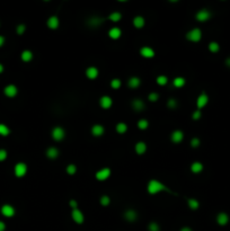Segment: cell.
Wrapping results in <instances>:
<instances>
[{
    "label": "cell",
    "instance_id": "cell-17",
    "mask_svg": "<svg viewBox=\"0 0 230 231\" xmlns=\"http://www.w3.org/2000/svg\"><path fill=\"white\" fill-rule=\"evenodd\" d=\"M45 155H46V157H47V158H50V159H55V158H58V157H59L60 152H59V150L55 148V147H50V148L46 150Z\"/></svg>",
    "mask_w": 230,
    "mask_h": 231
},
{
    "label": "cell",
    "instance_id": "cell-45",
    "mask_svg": "<svg viewBox=\"0 0 230 231\" xmlns=\"http://www.w3.org/2000/svg\"><path fill=\"white\" fill-rule=\"evenodd\" d=\"M7 158V151L3 149H0V161H3Z\"/></svg>",
    "mask_w": 230,
    "mask_h": 231
},
{
    "label": "cell",
    "instance_id": "cell-27",
    "mask_svg": "<svg viewBox=\"0 0 230 231\" xmlns=\"http://www.w3.org/2000/svg\"><path fill=\"white\" fill-rule=\"evenodd\" d=\"M32 59H33V53L31 52L30 50L23 51V53H22V60H23L24 62H30V61H32Z\"/></svg>",
    "mask_w": 230,
    "mask_h": 231
},
{
    "label": "cell",
    "instance_id": "cell-49",
    "mask_svg": "<svg viewBox=\"0 0 230 231\" xmlns=\"http://www.w3.org/2000/svg\"><path fill=\"white\" fill-rule=\"evenodd\" d=\"M181 231H192L191 228H188V227H184V228H182Z\"/></svg>",
    "mask_w": 230,
    "mask_h": 231
},
{
    "label": "cell",
    "instance_id": "cell-47",
    "mask_svg": "<svg viewBox=\"0 0 230 231\" xmlns=\"http://www.w3.org/2000/svg\"><path fill=\"white\" fill-rule=\"evenodd\" d=\"M5 229H6V225L2 221H0V231H5Z\"/></svg>",
    "mask_w": 230,
    "mask_h": 231
},
{
    "label": "cell",
    "instance_id": "cell-18",
    "mask_svg": "<svg viewBox=\"0 0 230 231\" xmlns=\"http://www.w3.org/2000/svg\"><path fill=\"white\" fill-rule=\"evenodd\" d=\"M17 87L15 86V85H9V86H7L6 88H5V95L8 96V97H10V98H13V97H15V96L17 95Z\"/></svg>",
    "mask_w": 230,
    "mask_h": 231
},
{
    "label": "cell",
    "instance_id": "cell-21",
    "mask_svg": "<svg viewBox=\"0 0 230 231\" xmlns=\"http://www.w3.org/2000/svg\"><path fill=\"white\" fill-rule=\"evenodd\" d=\"M132 107H133V109H134L135 112H141L145 108V103L142 102L141 99L137 98L132 102Z\"/></svg>",
    "mask_w": 230,
    "mask_h": 231
},
{
    "label": "cell",
    "instance_id": "cell-28",
    "mask_svg": "<svg viewBox=\"0 0 230 231\" xmlns=\"http://www.w3.org/2000/svg\"><path fill=\"white\" fill-rule=\"evenodd\" d=\"M187 204L191 208V210H197V209L200 208V203H199V201H197L196 198H188Z\"/></svg>",
    "mask_w": 230,
    "mask_h": 231
},
{
    "label": "cell",
    "instance_id": "cell-29",
    "mask_svg": "<svg viewBox=\"0 0 230 231\" xmlns=\"http://www.w3.org/2000/svg\"><path fill=\"white\" fill-rule=\"evenodd\" d=\"M116 131H117V133H120V134H123V133H125L126 131H128V125L125 124V123L123 122H120L116 124Z\"/></svg>",
    "mask_w": 230,
    "mask_h": 231
},
{
    "label": "cell",
    "instance_id": "cell-41",
    "mask_svg": "<svg viewBox=\"0 0 230 231\" xmlns=\"http://www.w3.org/2000/svg\"><path fill=\"white\" fill-rule=\"evenodd\" d=\"M148 98L150 102H157L159 99V94L158 92H151V94H149Z\"/></svg>",
    "mask_w": 230,
    "mask_h": 231
},
{
    "label": "cell",
    "instance_id": "cell-32",
    "mask_svg": "<svg viewBox=\"0 0 230 231\" xmlns=\"http://www.w3.org/2000/svg\"><path fill=\"white\" fill-rule=\"evenodd\" d=\"M209 50H210V52H212V53H217V52H219V50H220V45H219L217 42H211V43L209 44Z\"/></svg>",
    "mask_w": 230,
    "mask_h": 231
},
{
    "label": "cell",
    "instance_id": "cell-3",
    "mask_svg": "<svg viewBox=\"0 0 230 231\" xmlns=\"http://www.w3.org/2000/svg\"><path fill=\"white\" fill-rule=\"evenodd\" d=\"M64 136H66V132H64V130H63L61 126H55V128L52 130V138L54 139L55 141H61V140H63Z\"/></svg>",
    "mask_w": 230,
    "mask_h": 231
},
{
    "label": "cell",
    "instance_id": "cell-2",
    "mask_svg": "<svg viewBox=\"0 0 230 231\" xmlns=\"http://www.w3.org/2000/svg\"><path fill=\"white\" fill-rule=\"evenodd\" d=\"M186 38L191 42H199L202 38V30L200 28H193L186 34Z\"/></svg>",
    "mask_w": 230,
    "mask_h": 231
},
{
    "label": "cell",
    "instance_id": "cell-22",
    "mask_svg": "<svg viewBox=\"0 0 230 231\" xmlns=\"http://www.w3.org/2000/svg\"><path fill=\"white\" fill-rule=\"evenodd\" d=\"M140 85H141V80H140V78H138V77H131L128 81V86L130 87V88H132V89L138 88Z\"/></svg>",
    "mask_w": 230,
    "mask_h": 231
},
{
    "label": "cell",
    "instance_id": "cell-9",
    "mask_svg": "<svg viewBox=\"0 0 230 231\" xmlns=\"http://www.w3.org/2000/svg\"><path fill=\"white\" fill-rule=\"evenodd\" d=\"M207 102H209V97H207V95L205 94V92H202L199 97H197L196 99V105H197V108L201 109L203 108L204 106L207 105Z\"/></svg>",
    "mask_w": 230,
    "mask_h": 231
},
{
    "label": "cell",
    "instance_id": "cell-31",
    "mask_svg": "<svg viewBox=\"0 0 230 231\" xmlns=\"http://www.w3.org/2000/svg\"><path fill=\"white\" fill-rule=\"evenodd\" d=\"M122 18V15L120 13H117V11H114V13H112L111 15L109 16V19L111 20V22H114V23H116V22H120Z\"/></svg>",
    "mask_w": 230,
    "mask_h": 231
},
{
    "label": "cell",
    "instance_id": "cell-43",
    "mask_svg": "<svg viewBox=\"0 0 230 231\" xmlns=\"http://www.w3.org/2000/svg\"><path fill=\"white\" fill-rule=\"evenodd\" d=\"M25 30H26V26H25L24 24H20V25H18V26H17V34L22 35V34L25 32Z\"/></svg>",
    "mask_w": 230,
    "mask_h": 231
},
{
    "label": "cell",
    "instance_id": "cell-6",
    "mask_svg": "<svg viewBox=\"0 0 230 231\" xmlns=\"http://www.w3.org/2000/svg\"><path fill=\"white\" fill-rule=\"evenodd\" d=\"M195 17H196V20H199V22H201V23H203V22H207V20L210 19L211 13L207 9H201L197 11L196 16Z\"/></svg>",
    "mask_w": 230,
    "mask_h": 231
},
{
    "label": "cell",
    "instance_id": "cell-36",
    "mask_svg": "<svg viewBox=\"0 0 230 231\" xmlns=\"http://www.w3.org/2000/svg\"><path fill=\"white\" fill-rule=\"evenodd\" d=\"M167 83H168V78L166 76L157 77V83L159 86H165V85H167Z\"/></svg>",
    "mask_w": 230,
    "mask_h": 231
},
{
    "label": "cell",
    "instance_id": "cell-12",
    "mask_svg": "<svg viewBox=\"0 0 230 231\" xmlns=\"http://www.w3.org/2000/svg\"><path fill=\"white\" fill-rule=\"evenodd\" d=\"M140 54L143 58H146V59H150V58H154V51L151 47H149V46H143L140 50Z\"/></svg>",
    "mask_w": 230,
    "mask_h": 231
},
{
    "label": "cell",
    "instance_id": "cell-4",
    "mask_svg": "<svg viewBox=\"0 0 230 231\" xmlns=\"http://www.w3.org/2000/svg\"><path fill=\"white\" fill-rule=\"evenodd\" d=\"M27 172V166L26 164L24 162H18L16 166H15V175L17 177H23V176L26 175Z\"/></svg>",
    "mask_w": 230,
    "mask_h": 231
},
{
    "label": "cell",
    "instance_id": "cell-24",
    "mask_svg": "<svg viewBox=\"0 0 230 231\" xmlns=\"http://www.w3.org/2000/svg\"><path fill=\"white\" fill-rule=\"evenodd\" d=\"M135 152L138 153V155H143L146 151H147V144H146L145 142H138L137 144H135Z\"/></svg>",
    "mask_w": 230,
    "mask_h": 231
},
{
    "label": "cell",
    "instance_id": "cell-16",
    "mask_svg": "<svg viewBox=\"0 0 230 231\" xmlns=\"http://www.w3.org/2000/svg\"><path fill=\"white\" fill-rule=\"evenodd\" d=\"M104 132H105V129L101 124H95L92 128V134L94 136H102L104 134Z\"/></svg>",
    "mask_w": 230,
    "mask_h": 231
},
{
    "label": "cell",
    "instance_id": "cell-35",
    "mask_svg": "<svg viewBox=\"0 0 230 231\" xmlns=\"http://www.w3.org/2000/svg\"><path fill=\"white\" fill-rule=\"evenodd\" d=\"M148 126H149V122L147 121V120H140L138 122V128L140 130H146V129H148Z\"/></svg>",
    "mask_w": 230,
    "mask_h": 231
},
{
    "label": "cell",
    "instance_id": "cell-11",
    "mask_svg": "<svg viewBox=\"0 0 230 231\" xmlns=\"http://www.w3.org/2000/svg\"><path fill=\"white\" fill-rule=\"evenodd\" d=\"M170 139L174 143H181L183 141V139H184V133L182 132L181 130H175L174 132L171 133Z\"/></svg>",
    "mask_w": 230,
    "mask_h": 231
},
{
    "label": "cell",
    "instance_id": "cell-34",
    "mask_svg": "<svg viewBox=\"0 0 230 231\" xmlns=\"http://www.w3.org/2000/svg\"><path fill=\"white\" fill-rule=\"evenodd\" d=\"M77 172V166L73 165V164H70V165L67 166V174L69 175H75Z\"/></svg>",
    "mask_w": 230,
    "mask_h": 231
},
{
    "label": "cell",
    "instance_id": "cell-42",
    "mask_svg": "<svg viewBox=\"0 0 230 231\" xmlns=\"http://www.w3.org/2000/svg\"><path fill=\"white\" fill-rule=\"evenodd\" d=\"M201 141H200V139H197V138H193L191 140V145H192V148H197L199 145H200Z\"/></svg>",
    "mask_w": 230,
    "mask_h": 231
},
{
    "label": "cell",
    "instance_id": "cell-7",
    "mask_svg": "<svg viewBox=\"0 0 230 231\" xmlns=\"http://www.w3.org/2000/svg\"><path fill=\"white\" fill-rule=\"evenodd\" d=\"M109 176H111V169L109 168H103L96 172V178H97V180H101V182L106 180Z\"/></svg>",
    "mask_w": 230,
    "mask_h": 231
},
{
    "label": "cell",
    "instance_id": "cell-51",
    "mask_svg": "<svg viewBox=\"0 0 230 231\" xmlns=\"http://www.w3.org/2000/svg\"><path fill=\"white\" fill-rule=\"evenodd\" d=\"M2 71H3V66L1 64V63H0V73L2 72Z\"/></svg>",
    "mask_w": 230,
    "mask_h": 231
},
{
    "label": "cell",
    "instance_id": "cell-1",
    "mask_svg": "<svg viewBox=\"0 0 230 231\" xmlns=\"http://www.w3.org/2000/svg\"><path fill=\"white\" fill-rule=\"evenodd\" d=\"M147 189H148L149 194H151V195L157 194L159 192H170L167 186H165L162 183H160L159 180H157V179H151V180L148 183Z\"/></svg>",
    "mask_w": 230,
    "mask_h": 231
},
{
    "label": "cell",
    "instance_id": "cell-48",
    "mask_svg": "<svg viewBox=\"0 0 230 231\" xmlns=\"http://www.w3.org/2000/svg\"><path fill=\"white\" fill-rule=\"evenodd\" d=\"M3 43H5V38H3V36L0 35V47L3 45Z\"/></svg>",
    "mask_w": 230,
    "mask_h": 231
},
{
    "label": "cell",
    "instance_id": "cell-39",
    "mask_svg": "<svg viewBox=\"0 0 230 231\" xmlns=\"http://www.w3.org/2000/svg\"><path fill=\"white\" fill-rule=\"evenodd\" d=\"M148 229H149V231H160V227H159V225H158L157 222H151V223H149Z\"/></svg>",
    "mask_w": 230,
    "mask_h": 231
},
{
    "label": "cell",
    "instance_id": "cell-15",
    "mask_svg": "<svg viewBox=\"0 0 230 231\" xmlns=\"http://www.w3.org/2000/svg\"><path fill=\"white\" fill-rule=\"evenodd\" d=\"M217 222L219 225H226L229 222V215L224 212H221L217 215Z\"/></svg>",
    "mask_w": 230,
    "mask_h": 231
},
{
    "label": "cell",
    "instance_id": "cell-25",
    "mask_svg": "<svg viewBox=\"0 0 230 231\" xmlns=\"http://www.w3.org/2000/svg\"><path fill=\"white\" fill-rule=\"evenodd\" d=\"M133 25L135 28H142L145 26V18L142 16H135L133 18Z\"/></svg>",
    "mask_w": 230,
    "mask_h": 231
},
{
    "label": "cell",
    "instance_id": "cell-8",
    "mask_svg": "<svg viewBox=\"0 0 230 231\" xmlns=\"http://www.w3.org/2000/svg\"><path fill=\"white\" fill-rule=\"evenodd\" d=\"M15 212H16L15 211V208L9 204H5L2 208H1V213H2L5 217H7V218L14 217V215H15Z\"/></svg>",
    "mask_w": 230,
    "mask_h": 231
},
{
    "label": "cell",
    "instance_id": "cell-40",
    "mask_svg": "<svg viewBox=\"0 0 230 231\" xmlns=\"http://www.w3.org/2000/svg\"><path fill=\"white\" fill-rule=\"evenodd\" d=\"M122 83L120 79H113L112 81H111V87H112L113 89H118L120 87H121Z\"/></svg>",
    "mask_w": 230,
    "mask_h": 231
},
{
    "label": "cell",
    "instance_id": "cell-37",
    "mask_svg": "<svg viewBox=\"0 0 230 231\" xmlns=\"http://www.w3.org/2000/svg\"><path fill=\"white\" fill-rule=\"evenodd\" d=\"M167 106L170 109H175L176 107H177V100H176L175 98H169L167 102Z\"/></svg>",
    "mask_w": 230,
    "mask_h": 231
},
{
    "label": "cell",
    "instance_id": "cell-44",
    "mask_svg": "<svg viewBox=\"0 0 230 231\" xmlns=\"http://www.w3.org/2000/svg\"><path fill=\"white\" fill-rule=\"evenodd\" d=\"M201 116H202V113H201L200 109H197V111H195V112L193 113V115H192V117H193V120L197 121V120H200V119H201Z\"/></svg>",
    "mask_w": 230,
    "mask_h": 231
},
{
    "label": "cell",
    "instance_id": "cell-20",
    "mask_svg": "<svg viewBox=\"0 0 230 231\" xmlns=\"http://www.w3.org/2000/svg\"><path fill=\"white\" fill-rule=\"evenodd\" d=\"M86 76L88 77L89 79H96L98 77V69L95 67H89L88 69L86 70Z\"/></svg>",
    "mask_w": 230,
    "mask_h": 231
},
{
    "label": "cell",
    "instance_id": "cell-14",
    "mask_svg": "<svg viewBox=\"0 0 230 231\" xmlns=\"http://www.w3.org/2000/svg\"><path fill=\"white\" fill-rule=\"evenodd\" d=\"M124 219L129 222H134L138 219V213L134 210H128L124 213Z\"/></svg>",
    "mask_w": 230,
    "mask_h": 231
},
{
    "label": "cell",
    "instance_id": "cell-23",
    "mask_svg": "<svg viewBox=\"0 0 230 231\" xmlns=\"http://www.w3.org/2000/svg\"><path fill=\"white\" fill-rule=\"evenodd\" d=\"M103 22H104V18L102 17H92L88 20V25L92 27H98L99 25H102Z\"/></svg>",
    "mask_w": 230,
    "mask_h": 231
},
{
    "label": "cell",
    "instance_id": "cell-13",
    "mask_svg": "<svg viewBox=\"0 0 230 231\" xmlns=\"http://www.w3.org/2000/svg\"><path fill=\"white\" fill-rule=\"evenodd\" d=\"M60 25V20L56 16H51L47 19V27L51 30H56Z\"/></svg>",
    "mask_w": 230,
    "mask_h": 231
},
{
    "label": "cell",
    "instance_id": "cell-30",
    "mask_svg": "<svg viewBox=\"0 0 230 231\" xmlns=\"http://www.w3.org/2000/svg\"><path fill=\"white\" fill-rule=\"evenodd\" d=\"M185 79L183 78V77H176L174 79V81H173V83H174L175 87H177V88H181V87H183L185 85Z\"/></svg>",
    "mask_w": 230,
    "mask_h": 231
},
{
    "label": "cell",
    "instance_id": "cell-33",
    "mask_svg": "<svg viewBox=\"0 0 230 231\" xmlns=\"http://www.w3.org/2000/svg\"><path fill=\"white\" fill-rule=\"evenodd\" d=\"M9 133H10V130L8 126L5 125V124H0V136H7Z\"/></svg>",
    "mask_w": 230,
    "mask_h": 231
},
{
    "label": "cell",
    "instance_id": "cell-19",
    "mask_svg": "<svg viewBox=\"0 0 230 231\" xmlns=\"http://www.w3.org/2000/svg\"><path fill=\"white\" fill-rule=\"evenodd\" d=\"M122 35V30L118 28V27H113L111 28L109 32V36L112 38V40H118Z\"/></svg>",
    "mask_w": 230,
    "mask_h": 231
},
{
    "label": "cell",
    "instance_id": "cell-38",
    "mask_svg": "<svg viewBox=\"0 0 230 231\" xmlns=\"http://www.w3.org/2000/svg\"><path fill=\"white\" fill-rule=\"evenodd\" d=\"M109 203H111V198L107 195H103L102 197H101V204L103 206H107V205H109Z\"/></svg>",
    "mask_w": 230,
    "mask_h": 231
},
{
    "label": "cell",
    "instance_id": "cell-5",
    "mask_svg": "<svg viewBox=\"0 0 230 231\" xmlns=\"http://www.w3.org/2000/svg\"><path fill=\"white\" fill-rule=\"evenodd\" d=\"M71 217H72V220L76 223H78V225H81V223H84V221H85V217H84V214H82V212L79 210V209H75V210H72V212H71Z\"/></svg>",
    "mask_w": 230,
    "mask_h": 231
},
{
    "label": "cell",
    "instance_id": "cell-50",
    "mask_svg": "<svg viewBox=\"0 0 230 231\" xmlns=\"http://www.w3.org/2000/svg\"><path fill=\"white\" fill-rule=\"evenodd\" d=\"M226 66L230 68V58H228V59L226 60Z\"/></svg>",
    "mask_w": 230,
    "mask_h": 231
},
{
    "label": "cell",
    "instance_id": "cell-26",
    "mask_svg": "<svg viewBox=\"0 0 230 231\" xmlns=\"http://www.w3.org/2000/svg\"><path fill=\"white\" fill-rule=\"evenodd\" d=\"M191 170H192V172H194V174H200V172L203 170V165H202L200 161L193 162L191 166Z\"/></svg>",
    "mask_w": 230,
    "mask_h": 231
},
{
    "label": "cell",
    "instance_id": "cell-46",
    "mask_svg": "<svg viewBox=\"0 0 230 231\" xmlns=\"http://www.w3.org/2000/svg\"><path fill=\"white\" fill-rule=\"evenodd\" d=\"M69 205H70V208L72 209V210H75V209H78V202H77L76 200H70Z\"/></svg>",
    "mask_w": 230,
    "mask_h": 231
},
{
    "label": "cell",
    "instance_id": "cell-10",
    "mask_svg": "<svg viewBox=\"0 0 230 231\" xmlns=\"http://www.w3.org/2000/svg\"><path fill=\"white\" fill-rule=\"evenodd\" d=\"M112 104H113V100L109 96H102L101 99H99V105H101L102 108H105V109L109 108V107L112 106Z\"/></svg>",
    "mask_w": 230,
    "mask_h": 231
}]
</instances>
